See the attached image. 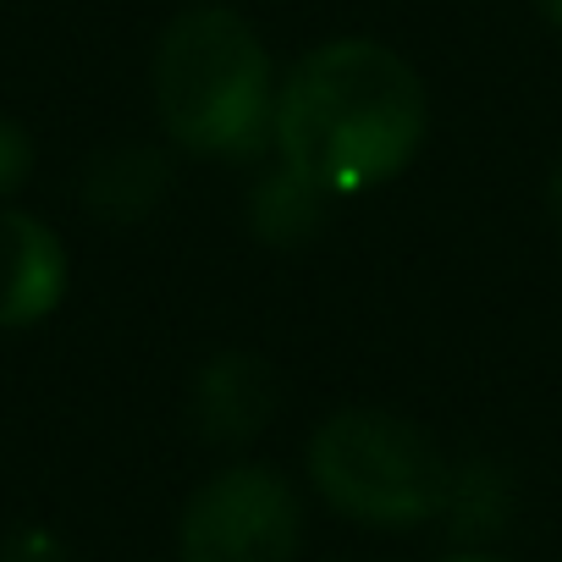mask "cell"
<instances>
[{"label": "cell", "mask_w": 562, "mask_h": 562, "mask_svg": "<svg viewBox=\"0 0 562 562\" xmlns=\"http://www.w3.org/2000/svg\"><path fill=\"white\" fill-rule=\"evenodd\" d=\"M430 100L419 72L381 40H326L276 89L270 138L281 166L321 193L392 182L425 144Z\"/></svg>", "instance_id": "6da1fadb"}, {"label": "cell", "mask_w": 562, "mask_h": 562, "mask_svg": "<svg viewBox=\"0 0 562 562\" xmlns=\"http://www.w3.org/2000/svg\"><path fill=\"white\" fill-rule=\"evenodd\" d=\"M155 105L166 133L193 155H259L276 122L270 56L232 7H188L155 45Z\"/></svg>", "instance_id": "7a4b0ae2"}, {"label": "cell", "mask_w": 562, "mask_h": 562, "mask_svg": "<svg viewBox=\"0 0 562 562\" xmlns=\"http://www.w3.org/2000/svg\"><path fill=\"white\" fill-rule=\"evenodd\" d=\"M310 480L359 524L414 529L447 507L452 469L419 425L381 408H342L310 441Z\"/></svg>", "instance_id": "3957f363"}, {"label": "cell", "mask_w": 562, "mask_h": 562, "mask_svg": "<svg viewBox=\"0 0 562 562\" xmlns=\"http://www.w3.org/2000/svg\"><path fill=\"white\" fill-rule=\"evenodd\" d=\"M177 540L182 562H293L304 540V513L276 469L237 463L193 491Z\"/></svg>", "instance_id": "277c9868"}, {"label": "cell", "mask_w": 562, "mask_h": 562, "mask_svg": "<svg viewBox=\"0 0 562 562\" xmlns=\"http://www.w3.org/2000/svg\"><path fill=\"white\" fill-rule=\"evenodd\" d=\"M61 299H67L61 237L23 210H0V331L40 326Z\"/></svg>", "instance_id": "5b68a950"}, {"label": "cell", "mask_w": 562, "mask_h": 562, "mask_svg": "<svg viewBox=\"0 0 562 562\" xmlns=\"http://www.w3.org/2000/svg\"><path fill=\"white\" fill-rule=\"evenodd\" d=\"M276 414V375L259 353L226 348L193 381V430L210 447H243Z\"/></svg>", "instance_id": "8992f818"}, {"label": "cell", "mask_w": 562, "mask_h": 562, "mask_svg": "<svg viewBox=\"0 0 562 562\" xmlns=\"http://www.w3.org/2000/svg\"><path fill=\"white\" fill-rule=\"evenodd\" d=\"M160 193H166V166L149 149H111L89 166V182H83L89 210L105 221H138L160 204Z\"/></svg>", "instance_id": "52a82bcc"}, {"label": "cell", "mask_w": 562, "mask_h": 562, "mask_svg": "<svg viewBox=\"0 0 562 562\" xmlns=\"http://www.w3.org/2000/svg\"><path fill=\"white\" fill-rule=\"evenodd\" d=\"M326 199L331 193H321L310 177H299L293 166H276V171H265L259 182H254V193H248V221H254V232L265 237V243H304V237H315L321 232V210H326Z\"/></svg>", "instance_id": "ba28073f"}, {"label": "cell", "mask_w": 562, "mask_h": 562, "mask_svg": "<svg viewBox=\"0 0 562 562\" xmlns=\"http://www.w3.org/2000/svg\"><path fill=\"white\" fill-rule=\"evenodd\" d=\"M447 524H452V535L458 540H485V535H496L502 524H507V480H502V469L496 463H463L458 474H452V485H447Z\"/></svg>", "instance_id": "9c48e42d"}, {"label": "cell", "mask_w": 562, "mask_h": 562, "mask_svg": "<svg viewBox=\"0 0 562 562\" xmlns=\"http://www.w3.org/2000/svg\"><path fill=\"white\" fill-rule=\"evenodd\" d=\"M29 166H34V138L0 116V193H12L29 182Z\"/></svg>", "instance_id": "30bf717a"}, {"label": "cell", "mask_w": 562, "mask_h": 562, "mask_svg": "<svg viewBox=\"0 0 562 562\" xmlns=\"http://www.w3.org/2000/svg\"><path fill=\"white\" fill-rule=\"evenodd\" d=\"M0 562H67V551H61L45 529H23V535H12V540H7Z\"/></svg>", "instance_id": "8fae6325"}, {"label": "cell", "mask_w": 562, "mask_h": 562, "mask_svg": "<svg viewBox=\"0 0 562 562\" xmlns=\"http://www.w3.org/2000/svg\"><path fill=\"white\" fill-rule=\"evenodd\" d=\"M535 7H540V18H546V23L562 34V0H535Z\"/></svg>", "instance_id": "7c38bea8"}, {"label": "cell", "mask_w": 562, "mask_h": 562, "mask_svg": "<svg viewBox=\"0 0 562 562\" xmlns=\"http://www.w3.org/2000/svg\"><path fill=\"white\" fill-rule=\"evenodd\" d=\"M551 215H557V226H562V160H557V171H551Z\"/></svg>", "instance_id": "4fadbf2b"}, {"label": "cell", "mask_w": 562, "mask_h": 562, "mask_svg": "<svg viewBox=\"0 0 562 562\" xmlns=\"http://www.w3.org/2000/svg\"><path fill=\"white\" fill-rule=\"evenodd\" d=\"M447 562H496V557H480V551H458V557H447Z\"/></svg>", "instance_id": "5bb4252c"}]
</instances>
